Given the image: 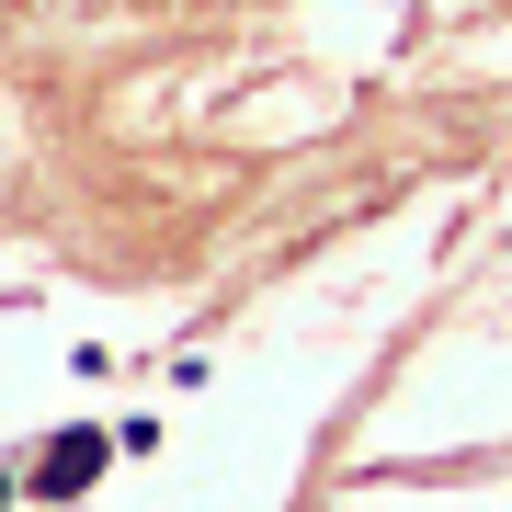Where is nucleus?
Wrapping results in <instances>:
<instances>
[{
    "instance_id": "1",
    "label": "nucleus",
    "mask_w": 512,
    "mask_h": 512,
    "mask_svg": "<svg viewBox=\"0 0 512 512\" xmlns=\"http://www.w3.org/2000/svg\"><path fill=\"white\" fill-rule=\"evenodd\" d=\"M103 467H114V433H57V444H35V490H46V501H80Z\"/></svg>"
}]
</instances>
